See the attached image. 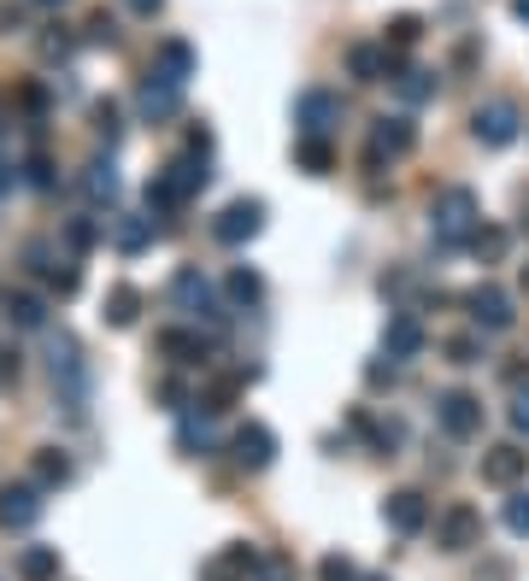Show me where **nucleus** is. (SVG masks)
<instances>
[{"label":"nucleus","mask_w":529,"mask_h":581,"mask_svg":"<svg viewBox=\"0 0 529 581\" xmlns=\"http://www.w3.org/2000/svg\"><path fill=\"white\" fill-rule=\"evenodd\" d=\"M124 7H130V12H141V18H153L159 7H166V0H124Z\"/></svg>","instance_id":"46"},{"label":"nucleus","mask_w":529,"mask_h":581,"mask_svg":"<svg viewBox=\"0 0 529 581\" xmlns=\"http://www.w3.org/2000/svg\"><path fill=\"white\" fill-rule=\"evenodd\" d=\"M136 107H141V118H148V123L177 118V107H182V82L153 66L148 77H141V89H136Z\"/></svg>","instance_id":"6"},{"label":"nucleus","mask_w":529,"mask_h":581,"mask_svg":"<svg viewBox=\"0 0 529 581\" xmlns=\"http://www.w3.org/2000/svg\"><path fill=\"white\" fill-rule=\"evenodd\" d=\"M89 41H107V48L118 41V24H112L107 12H94V18H89Z\"/></svg>","instance_id":"42"},{"label":"nucleus","mask_w":529,"mask_h":581,"mask_svg":"<svg viewBox=\"0 0 529 581\" xmlns=\"http://www.w3.org/2000/svg\"><path fill=\"white\" fill-rule=\"evenodd\" d=\"M418 148V123L412 118H377L371 123V141H365V164L382 171V164H395Z\"/></svg>","instance_id":"3"},{"label":"nucleus","mask_w":529,"mask_h":581,"mask_svg":"<svg viewBox=\"0 0 529 581\" xmlns=\"http://www.w3.org/2000/svg\"><path fill=\"white\" fill-rule=\"evenodd\" d=\"M83 189H89L94 206H112L118 194H124V182H118V164H112V159H94L89 171H83Z\"/></svg>","instance_id":"21"},{"label":"nucleus","mask_w":529,"mask_h":581,"mask_svg":"<svg viewBox=\"0 0 529 581\" xmlns=\"http://www.w3.org/2000/svg\"><path fill=\"white\" fill-rule=\"evenodd\" d=\"M295 123H300V136H330L341 123V94L307 89V94H300V107H295Z\"/></svg>","instance_id":"11"},{"label":"nucleus","mask_w":529,"mask_h":581,"mask_svg":"<svg viewBox=\"0 0 529 581\" xmlns=\"http://www.w3.org/2000/svg\"><path fill=\"white\" fill-rule=\"evenodd\" d=\"M12 182H18V171H12V164H7V159H0V194H7V189H12Z\"/></svg>","instance_id":"47"},{"label":"nucleus","mask_w":529,"mask_h":581,"mask_svg":"<svg viewBox=\"0 0 529 581\" xmlns=\"http://www.w3.org/2000/svg\"><path fill=\"white\" fill-rule=\"evenodd\" d=\"M230 447H236V464L241 470H271V459H277V434L264 423H241Z\"/></svg>","instance_id":"14"},{"label":"nucleus","mask_w":529,"mask_h":581,"mask_svg":"<svg viewBox=\"0 0 529 581\" xmlns=\"http://www.w3.org/2000/svg\"><path fill=\"white\" fill-rule=\"evenodd\" d=\"M136 311H141V288L118 282L112 294H107V323H112V329H130V323H136Z\"/></svg>","instance_id":"27"},{"label":"nucleus","mask_w":529,"mask_h":581,"mask_svg":"<svg viewBox=\"0 0 529 581\" xmlns=\"http://www.w3.org/2000/svg\"><path fill=\"white\" fill-rule=\"evenodd\" d=\"M423 341H430V335H423V323L412 318V311H395V318H389V329H382V352H389L395 364L418 359V352H423Z\"/></svg>","instance_id":"15"},{"label":"nucleus","mask_w":529,"mask_h":581,"mask_svg":"<svg viewBox=\"0 0 529 581\" xmlns=\"http://www.w3.org/2000/svg\"><path fill=\"white\" fill-rule=\"evenodd\" d=\"M153 66L159 71H166V77H177V82H189L194 77V48H189V41H159V53H153Z\"/></svg>","instance_id":"23"},{"label":"nucleus","mask_w":529,"mask_h":581,"mask_svg":"<svg viewBox=\"0 0 529 581\" xmlns=\"http://www.w3.org/2000/svg\"><path fill=\"white\" fill-rule=\"evenodd\" d=\"M94 130H100V141H118V130H124V123H118V107H112V100H100V107H94Z\"/></svg>","instance_id":"36"},{"label":"nucleus","mask_w":529,"mask_h":581,"mask_svg":"<svg viewBox=\"0 0 529 581\" xmlns=\"http://www.w3.org/2000/svg\"><path fill=\"white\" fill-rule=\"evenodd\" d=\"M506 529L529 534V493H512V500H506Z\"/></svg>","instance_id":"35"},{"label":"nucleus","mask_w":529,"mask_h":581,"mask_svg":"<svg viewBox=\"0 0 529 581\" xmlns=\"http://www.w3.org/2000/svg\"><path fill=\"white\" fill-rule=\"evenodd\" d=\"M36 7H48V12H53V7H66V0H36Z\"/></svg>","instance_id":"49"},{"label":"nucleus","mask_w":529,"mask_h":581,"mask_svg":"<svg viewBox=\"0 0 529 581\" xmlns=\"http://www.w3.org/2000/svg\"><path fill=\"white\" fill-rule=\"evenodd\" d=\"M512 18H518V24H529V0H512Z\"/></svg>","instance_id":"48"},{"label":"nucleus","mask_w":529,"mask_h":581,"mask_svg":"<svg viewBox=\"0 0 529 581\" xmlns=\"http://www.w3.org/2000/svg\"><path fill=\"white\" fill-rule=\"evenodd\" d=\"M518 107L512 100H488V107H477V118H471V136L482 141V148H512L518 141Z\"/></svg>","instance_id":"8"},{"label":"nucleus","mask_w":529,"mask_h":581,"mask_svg":"<svg viewBox=\"0 0 529 581\" xmlns=\"http://www.w3.org/2000/svg\"><path fill=\"white\" fill-rule=\"evenodd\" d=\"M18 581H59V547H24L18 552Z\"/></svg>","instance_id":"22"},{"label":"nucleus","mask_w":529,"mask_h":581,"mask_svg":"<svg viewBox=\"0 0 529 581\" xmlns=\"http://www.w3.org/2000/svg\"><path fill=\"white\" fill-rule=\"evenodd\" d=\"M159 352H166L171 364H200L207 359V341H200V329H159Z\"/></svg>","instance_id":"20"},{"label":"nucleus","mask_w":529,"mask_h":581,"mask_svg":"<svg viewBox=\"0 0 529 581\" xmlns=\"http://www.w3.org/2000/svg\"><path fill=\"white\" fill-rule=\"evenodd\" d=\"M465 311H471V323L482 329V335H506V329L518 323V311H512V294L495 282H477L471 294H465Z\"/></svg>","instance_id":"4"},{"label":"nucleus","mask_w":529,"mask_h":581,"mask_svg":"<svg viewBox=\"0 0 529 581\" xmlns=\"http://www.w3.org/2000/svg\"><path fill=\"white\" fill-rule=\"evenodd\" d=\"M506 241H512L506 230H477V236H471V253L495 264V259H506Z\"/></svg>","instance_id":"33"},{"label":"nucleus","mask_w":529,"mask_h":581,"mask_svg":"<svg viewBox=\"0 0 529 581\" xmlns=\"http://www.w3.org/2000/svg\"><path fill=\"white\" fill-rule=\"evenodd\" d=\"M59 482H71V464H66V452L42 447V452H36V488H59Z\"/></svg>","instance_id":"29"},{"label":"nucleus","mask_w":529,"mask_h":581,"mask_svg":"<svg viewBox=\"0 0 529 581\" xmlns=\"http://www.w3.org/2000/svg\"><path fill=\"white\" fill-rule=\"evenodd\" d=\"M253 570H259V552L248 541H230L207 570H200V581H253Z\"/></svg>","instance_id":"16"},{"label":"nucleus","mask_w":529,"mask_h":581,"mask_svg":"<svg viewBox=\"0 0 529 581\" xmlns=\"http://www.w3.org/2000/svg\"><path fill=\"white\" fill-rule=\"evenodd\" d=\"M506 418H512L518 434H529V388H518V400H512V411H506Z\"/></svg>","instance_id":"43"},{"label":"nucleus","mask_w":529,"mask_h":581,"mask_svg":"<svg viewBox=\"0 0 529 581\" xmlns=\"http://www.w3.org/2000/svg\"><path fill=\"white\" fill-rule=\"evenodd\" d=\"M300 164H307L312 177H323V171H330V164H336L330 141H323V136H300Z\"/></svg>","instance_id":"31"},{"label":"nucleus","mask_w":529,"mask_h":581,"mask_svg":"<svg viewBox=\"0 0 529 581\" xmlns=\"http://www.w3.org/2000/svg\"><path fill=\"white\" fill-rule=\"evenodd\" d=\"M42 48H48L53 59H66V53H71V36H48V41H42Z\"/></svg>","instance_id":"45"},{"label":"nucleus","mask_w":529,"mask_h":581,"mask_svg":"<svg viewBox=\"0 0 529 581\" xmlns=\"http://www.w3.org/2000/svg\"><path fill=\"white\" fill-rule=\"evenodd\" d=\"M230 300H236V305H259V300H264V282H259L253 271H230Z\"/></svg>","instance_id":"32"},{"label":"nucleus","mask_w":529,"mask_h":581,"mask_svg":"<svg viewBox=\"0 0 529 581\" xmlns=\"http://www.w3.org/2000/svg\"><path fill=\"white\" fill-rule=\"evenodd\" d=\"M523 475H529V452H523V447L506 441V447H488V452H482V482H488V488H518Z\"/></svg>","instance_id":"13"},{"label":"nucleus","mask_w":529,"mask_h":581,"mask_svg":"<svg viewBox=\"0 0 529 581\" xmlns=\"http://www.w3.org/2000/svg\"><path fill=\"white\" fill-rule=\"evenodd\" d=\"M436 547L441 552H471V547H482V511L477 505H447L441 511V523H436Z\"/></svg>","instance_id":"5"},{"label":"nucleus","mask_w":529,"mask_h":581,"mask_svg":"<svg viewBox=\"0 0 529 581\" xmlns=\"http://www.w3.org/2000/svg\"><path fill=\"white\" fill-rule=\"evenodd\" d=\"M7 323L12 329H48V300L42 294H7Z\"/></svg>","instance_id":"25"},{"label":"nucleus","mask_w":529,"mask_h":581,"mask_svg":"<svg viewBox=\"0 0 529 581\" xmlns=\"http://www.w3.org/2000/svg\"><path fill=\"white\" fill-rule=\"evenodd\" d=\"M353 581H389V575H353Z\"/></svg>","instance_id":"50"},{"label":"nucleus","mask_w":529,"mask_h":581,"mask_svg":"<svg viewBox=\"0 0 529 581\" xmlns=\"http://www.w3.org/2000/svg\"><path fill=\"white\" fill-rule=\"evenodd\" d=\"M77 282H83V277H77V264H48V288H53V294H77Z\"/></svg>","instance_id":"37"},{"label":"nucleus","mask_w":529,"mask_h":581,"mask_svg":"<svg viewBox=\"0 0 529 581\" xmlns=\"http://www.w3.org/2000/svg\"><path fill=\"white\" fill-rule=\"evenodd\" d=\"M177 447L189 452V459H212V452H218V434H212V423H207V418H182Z\"/></svg>","instance_id":"24"},{"label":"nucleus","mask_w":529,"mask_h":581,"mask_svg":"<svg viewBox=\"0 0 529 581\" xmlns=\"http://www.w3.org/2000/svg\"><path fill=\"white\" fill-rule=\"evenodd\" d=\"M447 359L453 364H482V335H453L447 341Z\"/></svg>","instance_id":"34"},{"label":"nucleus","mask_w":529,"mask_h":581,"mask_svg":"<svg viewBox=\"0 0 529 581\" xmlns=\"http://www.w3.org/2000/svg\"><path fill=\"white\" fill-rule=\"evenodd\" d=\"M153 241V218H112V247L118 253H141Z\"/></svg>","instance_id":"26"},{"label":"nucleus","mask_w":529,"mask_h":581,"mask_svg":"<svg viewBox=\"0 0 529 581\" xmlns=\"http://www.w3.org/2000/svg\"><path fill=\"white\" fill-rule=\"evenodd\" d=\"M353 575H359V570L348 564V558H336V552H330V558H323V564H318V581H353Z\"/></svg>","instance_id":"40"},{"label":"nucleus","mask_w":529,"mask_h":581,"mask_svg":"<svg viewBox=\"0 0 529 581\" xmlns=\"http://www.w3.org/2000/svg\"><path fill=\"white\" fill-rule=\"evenodd\" d=\"M24 182H30V189H53V164H48L42 153L24 159Z\"/></svg>","instance_id":"39"},{"label":"nucleus","mask_w":529,"mask_h":581,"mask_svg":"<svg viewBox=\"0 0 529 581\" xmlns=\"http://www.w3.org/2000/svg\"><path fill=\"white\" fill-rule=\"evenodd\" d=\"M395 89H400V100H436V71H423V66H406L400 77H395Z\"/></svg>","instance_id":"28"},{"label":"nucleus","mask_w":529,"mask_h":581,"mask_svg":"<svg viewBox=\"0 0 529 581\" xmlns=\"http://www.w3.org/2000/svg\"><path fill=\"white\" fill-rule=\"evenodd\" d=\"M66 241L77 247V253H89V247H94V223H89V218H77L71 230H66Z\"/></svg>","instance_id":"41"},{"label":"nucleus","mask_w":529,"mask_h":581,"mask_svg":"<svg viewBox=\"0 0 529 581\" xmlns=\"http://www.w3.org/2000/svg\"><path fill=\"white\" fill-rule=\"evenodd\" d=\"M348 71H353V82H382L395 71V53L382 48V41H353V48H348Z\"/></svg>","instance_id":"18"},{"label":"nucleus","mask_w":529,"mask_h":581,"mask_svg":"<svg viewBox=\"0 0 529 581\" xmlns=\"http://www.w3.org/2000/svg\"><path fill=\"white\" fill-rule=\"evenodd\" d=\"M36 517H42V488L36 482H18V488L0 493V523L7 529H30Z\"/></svg>","instance_id":"17"},{"label":"nucleus","mask_w":529,"mask_h":581,"mask_svg":"<svg viewBox=\"0 0 529 581\" xmlns=\"http://www.w3.org/2000/svg\"><path fill=\"white\" fill-rule=\"evenodd\" d=\"M418 36H423V18H418V12H400V18H389V36H382V48H412Z\"/></svg>","instance_id":"30"},{"label":"nucleus","mask_w":529,"mask_h":581,"mask_svg":"<svg viewBox=\"0 0 529 581\" xmlns=\"http://www.w3.org/2000/svg\"><path fill=\"white\" fill-rule=\"evenodd\" d=\"M264 230V200H230L223 212L212 218V236L223 247H241V241H253Z\"/></svg>","instance_id":"7"},{"label":"nucleus","mask_w":529,"mask_h":581,"mask_svg":"<svg viewBox=\"0 0 529 581\" xmlns=\"http://www.w3.org/2000/svg\"><path fill=\"white\" fill-rule=\"evenodd\" d=\"M48 370H53V388H59V400H66V411H83V400H89V364H83V347H77L66 329L48 335Z\"/></svg>","instance_id":"2"},{"label":"nucleus","mask_w":529,"mask_h":581,"mask_svg":"<svg viewBox=\"0 0 529 581\" xmlns=\"http://www.w3.org/2000/svg\"><path fill=\"white\" fill-rule=\"evenodd\" d=\"M166 177L177 182V194H182V200H194V194L212 182V171H207V148H200V153H182V159H171V164H166Z\"/></svg>","instance_id":"19"},{"label":"nucleus","mask_w":529,"mask_h":581,"mask_svg":"<svg viewBox=\"0 0 529 581\" xmlns=\"http://www.w3.org/2000/svg\"><path fill=\"white\" fill-rule=\"evenodd\" d=\"M436 423L453 434V441H471V434L482 429V400H477V393H465V388L441 393V400H436Z\"/></svg>","instance_id":"10"},{"label":"nucleus","mask_w":529,"mask_h":581,"mask_svg":"<svg viewBox=\"0 0 529 581\" xmlns=\"http://www.w3.org/2000/svg\"><path fill=\"white\" fill-rule=\"evenodd\" d=\"M171 300H177L182 311H189V318H207V323H223V305H218V294H212V282H207V277H200V271H194V264H189V271H177V277H171Z\"/></svg>","instance_id":"9"},{"label":"nucleus","mask_w":529,"mask_h":581,"mask_svg":"<svg viewBox=\"0 0 529 581\" xmlns=\"http://www.w3.org/2000/svg\"><path fill=\"white\" fill-rule=\"evenodd\" d=\"M253 581H295V564H289V558H259Z\"/></svg>","instance_id":"38"},{"label":"nucleus","mask_w":529,"mask_h":581,"mask_svg":"<svg viewBox=\"0 0 529 581\" xmlns=\"http://www.w3.org/2000/svg\"><path fill=\"white\" fill-rule=\"evenodd\" d=\"M382 523H389L395 534H423V523H430V500H423L418 488H400L382 500Z\"/></svg>","instance_id":"12"},{"label":"nucleus","mask_w":529,"mask_h":581,"mask_svg":"<svg viewBox=\"0 0 529 581\" xmlns=\"http://www.w3.org/2000/svg\"><path fill=\"white\" fill-rule=\"evenodd\" d=\"M159 393H166V400H171V411H182V405H189V388H182V382H166Z\"/></svg>","instance_id":"44"},{"label":"nucleus","mask_w":529,"mask_h":581,"mask_svg":"<svg viewBox=\"0 0 529 581\" xmlns=\"http://www.w3.org/2000/svg\"><path fill=\"white\" fill-rule=\"evenodd\" d=\"M482 230V206L471 189H441L436 206H430V236L441 253H459V247H471V236Z\"/></svg>","instance_id":"1"}]
</instances>
